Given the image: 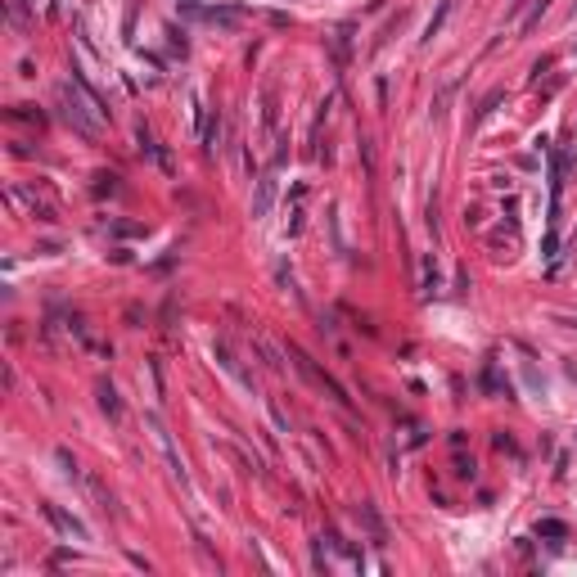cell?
Wrapping results in <instances>:
<instances>
[{
	"instance_id": "1",
	"label": "cell",
	"mask_w": 577,
	"mask_h": 577,
	"mask_svg": "<svg viewBox=\"0 0 577 577\" xmlns=\"http://www.w3.org/2000/svg\"><path fill=\"white\" fill-rule=\"evenodd\" d=\"M59 104H64V118H68V127L77 131V136H100V122H104V113L95 108L86 95L77 91V81L72 86H64L59 91Z\"/></svg>"
},
{
	"instance_id": "2",
	"label": "cell",
	"mask_w": 577,
	"mask_h": 577,
	"mask_svg": "<svg viewBox=\"0 0 577 577\" xmlns=\"http://www.w3.org/2000/svg\"><path fill=\"white\" fill-rule=\"evenodd\" d=\"M149 433H154V442H158V451L167 456V464H171V474L176 478H185V464H181V456H176V447H171V433H167V424L158 420V415H149Z\"/></svg>"
},
{
	"instance_id": "3",
	"label": "cell",
	"mask_w": 577,
	"mask_h": 577,
	"mask_svg": "<svg viewBox=\"0 0 577 577\" xmlns=\"http://www.w3.org/2000/svg\"><path fill=\"white\" fill-rule=\"evenodd\" d=\"M41 510H45V519H50V523H55L64 537H77V542H86V527H81L77 519H72V514H64L59 505H41Z\"/></svg>"
},
{
	"instance_id": "4",
	"label": "cell",
	"mask_w": 577,
	"mask_h": 577,
	"mask_svg": "<svg viewBox=\"0 0 577 577\" xmlns=\"http://www.w3.org/2000/svg\"><path fill=\"white\" fill-rule=\"evenodd\" d=\"M271 199H275V181L266 176L262 185H257V199H253V217H266V212H271Z\"/></svg>"
},
{
	"instance_id": "5",
	"label": "cell",
	"mask_w": 577,
	"mask_h": 577,
	"mask_svg": "<svg viewBox=\"0 0 577 577\" xmlns=\"http://www.w3.org/2000/svg\"><path fill=\"white\" fill-rule=\"evenodd\" d=\"M86 492H91L95 501H100V510H104V514H113V496L104 492V483H100V478H95V474H86Z\"/></svg>"
},
{
	"instance_id": "6",
	"label": "cell",
	"mask_w": 577,
	"mask_h": 577,
	"mask_svg": "<svg viewBox=\"0 0 577 577\" xmlns=\"http://www.w3.org/2000/svg\"><path fill=\"white\" fill-rule=\"evenodd\" d=\"M100 406H104L108 415H113V420H118V415H122V401H118V392L108 388V384H100Z\"/></svg>"
},
{
	"instance_id": "7",
	"label": "cell",
	"mask_w": 577,
	"mask_h": 577,
	"mask_svg": "<svg viewBox=\"0 0 577 577\" xmlns=\"http://www.w3.org/2000/svg\"><path fill=\"white\" fill-rule=\"evenodd\" d=\"M207 18H212V23H221V28H235V23H239V14H235V9H207Z\"/></svg>"
}]
</instances>
